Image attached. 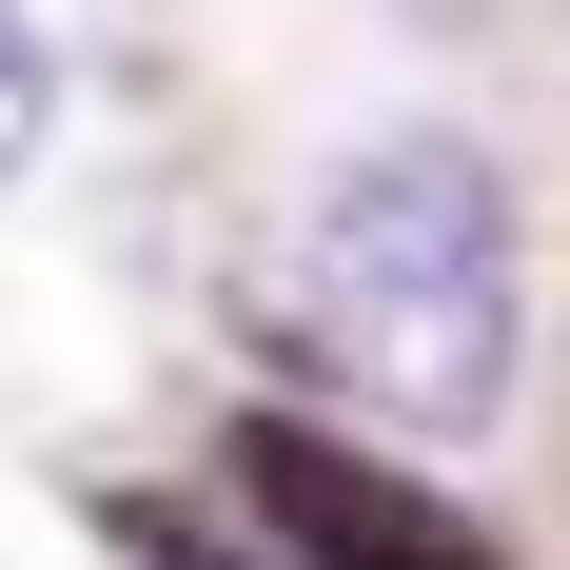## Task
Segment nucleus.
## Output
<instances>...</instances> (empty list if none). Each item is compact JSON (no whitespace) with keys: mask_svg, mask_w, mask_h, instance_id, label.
<instances>
[{"mask_svg":"<svg viewBox=\"0 0 570 570\" xmlns=\"http://www.w3.org/2000/svg\"><path fill=\"white\" fill-rule=\"evenodd\" d=\"M295 315H315V354H335L374 413H413V433H472V413H512V374H531L512 177L472 158L453 118H394V138H354V158L295 197Z\"/></svg>","mask_w":570,"mask_h":570,"instance_id":"1","label":"nucleus"},{"mask_svg":"<svg viewBox=\"0 0 570 570\" xmlns=\"http://www.w3.org/2000/svg\"><path fill=\"white\" fill-rule=\"evenodd\" d=\"M236 492H256L276 570H492V531H472L453 492H413V472L354 453V433H295V413L236 433Z\"/></svg>","mask_w":570,"mask_h":570,"instance_id":"2","label":"nucleus"},{"mask_svg":"<svg viewBox=\"0 0 570 570\" xmlns=\"http://www.w3.org/2000/svg\"><path fill=\"white\" fill-rule=\"evenodd\" d=\"M40 138H59V59H40V20L0 0V177L40 158Z\"/></svg>","mask_w":570,"mask_h":570,"instance_id":"3","label":"nucleus"}]
</instances>
